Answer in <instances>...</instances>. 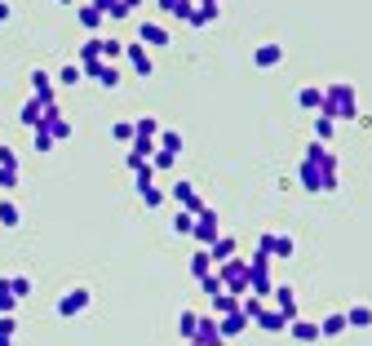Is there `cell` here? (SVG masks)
I'll use <instances>...</instances> for the list:
<instances>
[{"label": "cell", "instance_id": "cell-6", "mask_svg": "<svg viewBox=\"0 0 372 346\" xmlns=\"http://www.w3.org/2000/svg\"><path fill=\"white\" fill-rule=\"evenodd\" d=\"M164 196H169L177 209H191V213H204V209H209V205H204V200H200V191L191 187L186 178H177V182H173L169 191H164Z\"/></svg>", "mask_w": 372, "mask_h": 346}, {"label": "cell", "instance_id": "cell-22", "mask_svg": "<svg viewBox=\"0 0 372 346\" xmlns=\"http://www.w3.org/2000/svg\"><path fill=\"white\" fill-rule=\"evenodd\" d=\"M76 18H80V27H85L89 36H98L102 27H106V18L98 14V9H93V5H76Z\"/></svg>", "mask_w": 372, "mask_h": 346}, {"label": "cell", "instance_id": "cell-53", "mask_svg": "<svg viewBox=\"0 0 372 346\" xmlns=\"http://www.w3.org/2000/svg\"><path fill=\"white\" fill-rule=\"evenodd\" d=\"M0 346H14V338H5V333H0Z\"/></svg>", "mask_w": 372, "mask_h": 346}, {"label": "cell", "instance_id": "cell-32", "mask_svg": "<svg viewBox=\"0 0 372 346\" xmlns=\"http://www.w3.org/2000/svg\"><path fill=\"white\" fill-rule=\"evenodd\" d=\"M80 63H102V36H89L85 45H80Z\"/></svg>", "mask_w": 372, "mask_h": 346}, {"label": "cell", "instance_id": "cell-45", "mask_svg": "<svg viewBox=\"0 0 372 346\" xmlns=\"http://www.w3.org/2000/svg\"><path fill=\"white\" fill-rule=\"evenodd\" d=\"M0 169H18V151L9 142H0Z\"/></svg>", "mask_w": 372, "mask_h": 346}, {"label": "cell", "instance_id": "cell-5", "mask_svg": "<svg viewBox=\"0 0 372 346\" xmlns=\"http://www.w3.org/2000/svg\"><path fill=\"white\" fill-rule=\"evenodd\" d=\"M222 235V222H218V209H204L195 213V226H191V240H195L200 249H209L213 240Z\"/></svg>", "mask_w": 372, "mask_h": 346}, {"label": "cell", "instance_id": "cell-4", "mask_svg": "<svg viewBox=\"0 0 372 346\" xmlns=\"http://www.w3.org/2000/svg\"><path fill=\"white\" fill-rule=\"evenodd\" d=\"M253 249H261V253H266L270 262H288V258H293L297 253V244H293V235H280V231H266V235H257V244Z\"/></svg>", "mask_w": 372, "mask_h": 346}, {"label": "cell", "instance_id": "cell-34", "mask_svg": "<svg viewBox=\"0 0 372 346\" xmlns=\"http://www.w3.org/2000/svg\"><path fill=\"white\" fill-rule=\"evenodd\" d=\"M261 306H266V302H261V297H253V293H244V297H239V315H244L248 324H253V320L261 315Z\"/></svg>", "mask_w": 372, "mask_h": 346}, {"label": "cell", "instance_id": "cell-52", "mask_svg": "<svg viewBox=\"0 0 372 346\" xmlns=\"http://www.w3.org/2000/svg\"><path fill=\"white\" fill-rule=\"evenodd\" d=\"M155 5H160V14H169V18H173V9H177V0H155Z\"/></svg>", "mask_w": 372, "mask_h": 346}, {"label": "cell", "instance_id": "cell-13", "mask_svg": "<svg viewBox=\"0 0 372 346\" xmlns=\"http://www.w3.org/2000/svg\"><path fill=\"white\" fill-rule=\"evenodd\" d=\"M80 71L89 80H98L102 89H120V67H111V63H80Z\"/></svg>", "mask_w": 372, "mask_h": 346}, {"label": "cell", "instance_id": "cell-43", "mask_svg": "<svg viewBox=\"0 0 372 346\" xmlns=\"http://www.w3.org/2000/svg\"><path fill=\"white\" fill-rule=\"evenodd\" d=\"M134 182H138V191L155 182V169H151V160H147V164H138V169H134Z\"/></svg>", "mask_w": 372, "mask_h": 346}, {"label": "cell", "instance_id": "cell-31", "mask_svg": "<svg viewBox=\"0 0 372 346\" xmlns=\"http://www.w3.org/2000/svg\"><path fill=\"white\" fill-rule=\"evenodd\" d=\"M195 324H200V311H177V338L182 342L195 338Z\"/></svg>", "mask_w": 372, "mask_h": 346}, {"label": "cell", "instance_id": "cell-16", "mask_svg": "<svg viewBox=\"0 0 372 346\" xmlns=\"http://www.w3.org/2000/svg\"><path fill=\"white\" fill-rule=\"evenodd\" d=\"M209 258H213V267H222V262L239 258V240H235V235H218V240L209 244Z\"/></svg>", "mask_w": 372, "mask_h": 346}, {"label": "cell", "instance_id": "cell-10", "mask_svg": "<svg viewBox=\"0 0 372 346\" xmlns=\"http://www.w3.org/2000/svg\"><path fill=\"white\" fill-rule=\"evenodd\" d=\"M31 98L35 102H58V85L45 67H31Z\"/></svg>", "mask_w": 372, "mask_h": 346}, {"label": "cell", "instance_id": "cell-42", "mask_svg": "<svg viewBox=\"0 0 372 346\" xmlns=\"http://www.w3.org/2000/svg\"><path fill=\"white\" fill-rule=\"evenodd\" d=\"M111 138L120 142V147H129V142H134V125H129V120H115V125H111Z\"/></svg>", "mask_w": 372, "mask_h": 346}, {"label": "cell", "instance_id": "cell-15", "mask_svg": "<svg viewBox=\"0 0 372 346\" xmlns=\"http://www.w3.org/2000/svg\"><path fill=\"white\" fill-rule=\"evenodd\" d=\"M173 36H169V27H160V22H142L138 27V45H147V49H164Z\"/></svg>", "mask_w": 372, "mask_h": 346}, {"label": "cell", "instance_id": "cell-12", "mask_svg": "<svg viewBox=\"0 0 372 346\" xmlns=\"http://www.w3.org/2000/svg\"><path fill=\"white\" fill-rule=\"evenodd\" d=\"M280 63H284V45L280 40H266V45H257V49H253V67L257 71H275Z\"/></svg>", "mask_w": 372, "mask_h": 346}, {"label": "cell", "instance_id": "cell-7", "mask_svg": "<svg viewBox=\"0 0 372 346\" xmlns=\"http://www.w3.org/2000/svg\"><path fill=\"white\" fill-rule=\"evenodd\" d=\"M54 111H63V107H58V102H35V98H27V102H22V111H18V120L27 125V129H40Z\"/></svg>", "mask_w": 372, "mask_h": 346}, {"label": "cell", "instance_id": "cell-37", "mask_svg": "<svg viewBox=\"0 0 372 346\" xmlns=\"http://www.w3.org/2000/svg\"><path fill=\"white\" fill-rule=\"evenodd\" d=\"M80 80H85V71H80V63H67L63 71H58V80H54V85H80Z\"/></svg>", "mask_w": 372, "mask_h": 346}, {"label": "cell", "instance_id": "cell-26", "mask_svg": "<svg viewBox=\"0 0 372 346\" xmlns=\"http://www.w3.org/2000/svg\"><path fill=\"white\" fill-rule=\"evenodd\" d=\"M155 147H160V151H173V156H182L186 138L177 134V129H160V138H155Z\"/></svg>", "mask_w": 372, "mask_h": 346}, {"label": "cell", "instance_id": "cell-49", "mask_svg": "<svg viewBox=\"0 0 372 346\" xmlns=\"http://www.w3.org/2000/svg\"><path fill=\"white\" fill-rule=\"evenodd\" d=\"M0 333H5V338H14V333H18V320H14V315H0Z\"/></svg>", "mask_w": 372, "mask_h": 346}, {"label": "cell", "instance_id": "cell-25", "mask_svg": "<svg viewBox=\"0 0 372 346\" xmlns=\"http://www.w3.org/2000/svg\"><path fill=\"white\" fill-rule=\"evenodd\" d=\"M297 107H302V111H310V116H315L319 107H323V89H319V85H306L302 93H297Z\"/></svg>", "mask_w": 372, "mask_h": 346}, {"label": "cell", "instance_id": "cell-30", "mask_svg": "<svg viewBox=\"0 0 372 346\" xmlns=\"http://www.w3.org/2000/svg\"><path fill=\"white\" fill-rule=\"evenodd\" d=\"M231 311H239V297H235V293H226V289H222V293H213V311H209V315H231Z\"/></svg>", "mask_w": 372, "mask_h": 346}, {"label": "cell", "instance_id": "cell-17", "mask_svg": "<svg viewBox=\"0 0 372 346\" xmlns=\"http://www.w3.org/2000/svg\"><path fill=\"white\" fill-rule=\"evenodd\" d=\"M270 297H275V311H284L288 320H297V293H293V284H275Z\"/></svg>", "mask_w": 372, "mask_h": 346}, {"label": "cell", "instance_id": "cell-29", "mask_svg": "<svg viewBox=\"0 0 372 346\" xmlns=\"http://www.w3.org/2000/svg\"><path fill=\"white\" fill-rule=\"evenodd\" d=\"M93 9H98L102 18H111V22H124L129 14H124V5H120V0H89Z\"/></svg>", "mask_w": 372, "mask_h": 346}, {"label": "cell", "instance_id": "cell-38", "mask_svg": "<svg viewBox=\"0 0 372 346\" xmlns=\"http://www.w3.org/2000/svg\"><path fill=\"white\" fill-rule=\"evenodd\" d=\"M115 58H124V40H111V36H102V63H115Z\"/></svg>", "mask_w": 372, "mask_h": 346}, {"label": "cell", "instance_id": "cell-41", "mask_svg": "<svg viewBox=\"0 0 372 346\" xmlns=\"http://www.w3.org/2000/svg\"><path fill=\"white\" fill-rule=\"evenodd\" d=\"M332 129H337V125H332L323 111H315V142H328V138H332Z\"/></svg>", "mask_w": 372, "mask_h": 346}, {"label": "cell", "instance_id": "cell-8", "mask_svg": "<svg viewBox=\"0 0 372 346\" xmlns=\"http://www.w3.org/2000/svg\"><path fill=\"white\" fill-rule=\"evenodd\" d=\"M124 63L134 67V76H142V80H147L151 71H155V58H151V49H147V45H138V40H129V45H124Z\"/></svg>", "mask_w": 372, "mask_h": 346}, {"label": "cell", "instance_id": "cell-2", "mask_svg": "<svg viewBox=\"0 0 372 346\" xmlns=\"http://www.w3.org/2000/svg\"><path fill=\"white\" fill-rule=\"evenodd\" d=\"M302 160H310V164L319 169V178H323V196H332V191L341 187V164H337V156L328 151V142H315V138H310Z\"/></svg>", "mask_w": 372, "mask_h": 346}, {"label": "cell", "instance_id": "cell-46", "mask_svg": "<svg viewBox=\"0 0 372 346\" xmlns=\"http://www.w3.org/2000/svg\"><path fill=\"white\" fill-rule=\"evenodd\" d=\"M31 142H35V151H40V156H49V151H54V138L40 134V129H31Z\"/></svg>", "mask_w": 372, "mask_h": 346}, {"label": "cell", "instance_id": "cell-40", "mask_svg": "<svg viewBox=\"0 0 372 346\" xmlns=\"http://www.w3.org/2000/svg\"><path fill=\"white\" fill-rule=\"evenodd\" d=\"M5 280H9V293H14L18 302H22V297H31V280L27 276H5Z\"/></svg>", "mask_w": 372, "mask_h": 346}, {"label": "cell", "instance_id": "cell-44", "mask_svg": "<svg viewBox=\"0 0 372 346\" xmlns=\"http://www.w3.org/2000/svg\"><path fill=\"white\" fill-rule=\"evenodd\" d=\"M173 164H177V156H173V151H160V147H155V156H151V169H173Z\"/></svg>", "mask_w": 372, "mask_h": 346}, {"label": "cell", "instance_id": "cell-47", "mask_svg": "<svg viewBox=\"0 0 372 346\" xmlns=\"http://www.w3.org/2000/svg\"><path fill=\"white\" fill-rule=\"evenodd\" d=\"M18 182H22V173H18V169H0V191H14Z\"/></svg>", "mask_w": 372, "mask_h": 346}, {"label": "cell", "instance_id": "cell-36", "mask_svg": "<svg viewBox=\"0 0 372 346\" xmlns=\"http://www.w3.org/2000/svg\"><path fill=\"white\" fill-rule=\"evenodd\" d=\"M191 226H195V213H191V209H177V213H173V235H191Z\"/></svg>", "mask_w": 372, "mask_h": 346}, {"label": "cell", "instance_id": "cell-50", "mask_svg": "<svg viewBox=\"0 0 372 346\" xmlns=\"http://www.w3.org/2000/svg\"><path fill=\"white\" fill-rule=\"evenodd\" d=\"M14 18V5H9V0H0V22H9Z\"/></svg>", "mask_w": 372, "mask_h": 346}, {"label": "cell", "instance_id": "cell-11", "mask_svg": "<svg viewBox=\"0 0 372 346\" xmlns=\"http://www.w3.org/2000/svg\"><path fill=\"white\" fill-rule=\"evenodd\" d=\"M195 346H226V338L218 333V315H209L204 311L200 315V324H195V338H191Z\"/></svg>", "mask_w": 372, "mask_h": 346}, {"label": "cell", "instance_id": "cell-39", "mask_svg": "<svg viewBox=\"0 0 372 346\" xmlns=\"http://www.w3.org/2000/svg\"><path fill=\"white\" fill-rule=\"evenodd\" d=\"M14 306H18V297L9 293V280L0 276V315H14Z\"/></svg>", "mask_w": 372, "mask_h": 346}, {"label": "cell", "instance_id": "cell-24", "mask_svg": "<svg viewBox=\"0 0 372 346\" xmlns=\"http://www.w3.org/2000/svg\"><path fill=\"white\" fill-rule=\"evenodd\" d=\"M346 315V329H372V306L368 302H355L350 311H341Z\"/></svg>", "mask_w": 372, "mask_h": 346}, {"label": "cell", "instance_id": "cell-20", "mask_svg": "<svg viewBox=\"0 0 372 346\" xmlns=\"http://www.w3.org/2000/svg\"><path fill=\"white\" fill-rule=\"evenodd\" d=\"M218 333H222L226 342H231V338H239V333H248V320L239 315V311H231V315H218Z\"/></svg>", "mask_w": 372, "mask_h": 346}, {"label": "cell", "instance_id": "cell-1", "mask_svg": "<svg viewBox=\"0 0 372 346\" xmlns=\"http://www.w3.org/2000/svg\"><path fill=\"white\" fill-rule=\"evenodd\" d=\"M323 116H328L332 125H341V120H359V93L350 80H332V85H323V107H319Z\"/></svg>", "mask_w": 372, "mask_h": 346}, {"label": "cell", "instance_id": "cell-33", "mask_svg": "<svg viewBox=\"0 0 372 346\" xmlns=\"http://www.w3.org/2000/svg\"><path fill=\"white\" fill-rule=\"evenodd\" d=\"M134 138H160V120L155 116H142V120H134Z\"/></svg>", "mask_w": 372, "mask_h": 346}, {"label": "cell", "instance_id": "cell-3", "mask_svg": "<svg viewBox=\"0 0 372 346\" xmlns=\"http://www.w3.org/2000/svg\"><path fill=\"white\" fill-rule=\"evenodd\" d=\"M218 280H222L226 293L244 297V293H248V262H244V253L231 258V262H222V267H218Z\"/></svg>", "mask_w": 372, "mask_h": 346}, {"label": "cell", "instance_id": "cell-19", "mask_svg": "<svg viewBox=\"0 0 372 346\" xmlns=\"http://www.w3.org/2000/svg\"><path fill=\"white\" fill-rule=\"evenodd\" d=\"M253 324H257L261 333H284V329H288V315L275 311V306H261V315L253 320Z\"/></svg>", "mask_w": 372, "mask_h": 346}, {"label": "cell", "instance_id": "cell-27", "mask_svg": "<svg viewBox=\"0 0 372 346\" xmlns=\"http://www.w3.org/2000/svg\"><path fill=\"white\" fill-rule=\"evenodd\" d=\"M213 271H218V267H213L209 249H195V253H191V276H195V280H204V276H213Z\"/></svg>", "mask_w": 372, "mask_h": 346}, {"label": "cell", "instance_id": "cell-48", "mask_svg": "<svg viewBox=\"0 0 372 346\" xmlns=\"http://www.w3.org/2000/svg\"><path fill=\"white\" fill-rule=\"evenodd\" d=\"M200 289L209 293V297H213V293H222V280H218V271H213V276H204V280H200Z\"/></svg>", "mask_w": 372, "mask_h": 346}, {"label": "cell", "instance_id": "cell-55", "mask_svg": "<svg viewBox=\"0 0 372 346\" xmlns=\"http://www.w3.org/2000/svg\"><path fill=\"white\" fill-rule=\"evenodd\" d=\"M182 346H195V342H182Z\"/></svg>", "mask_w": 372, "mask_h": 346}, {"label": "cell", "instance_id": "cell-14", "mask_svg": "<svg viewBox=\"0 0 372 346\" xmlns=\"http://www.w3.org/2000/svg\"><path fill=\"white\" fill-rule=\"evenodd\" d=\"M288 338H293V342H302V346H315L319 342V324H315V320H302V315H297V320H288Z\"/></svg>", "mask_w": 372, "mask_h": 346}, {"label": "cell", "instance_id": "cell-18", "mask_svg": "<svg viewBox=\"0 0 372 346\" xmlns=\"http://www.w3.org/2000/svg\"><path fill=\"white\" fill-rule=\"evenodd\" d=\"M40 134H49V138H54V147H58V142H67V138H71V120H67L63 111H54L49 120L40 125Z\"/></svg>", "mask_w": 372, "mask_h": 346}, {"label": "cell", "instance_id": "cell-21", "mask_svg": "<svg viewBox=\"0 0 372 346\" xmlns=\"http://www.w3.org/2000/svg\"><path fill=\"white\" fill-rule=\"evenodd\" d=\"M341 333H346V315L341 311H332V315L319 320V342H332V338H341Z\"/></svg>", "mask_w": 372, "mask_h": 346}, {"label": "cell", "instance_id": "cell-54", "mask_svg": "<svg viewBox=\"0 0 372 346\" xmlns=\"http://www.w3.org/2000/svg\"><path fill=\"white\" fill-rule=\"evenodd\" d=\"M54 5H76V0H54Z\"/></svg>", "mask_w": 372, "mask_h": 346}, {"label": "cell", "instance_id": "cell-23", "mask_svg": "<svg viewBox=\"0 0 372 346\" xmlns=\"http://www.w3.org/2000/svg\"><path fill=\"white\" fill-rule=\"evenodd\" d=\"M297 182H302V191H310V196H319L323 191V178H319V169L310 160H302V169H297Z\"/></svg>", "mask_w": 372, "mask_h": 346}, {"label": "cell", "instance_id": "cell-35", "mask_svg": "<svg viewBox=\"0 0 372 346\" xmlns=\"http://www.w3.org/2000/svg\"><path fill=\"white\" fill-rule=\"evenodd\" d=\"M138 196H142V209H160V205H164V200H169V196H164V191H160V187H155V182H151V187H142V191H138Z\"/></svg>", "mask_w": 372, "mask_h": 346}, {"label": "cell", "instance_id": "cell-9", "mask_svg": "<svg viewBox=\"0 0 372 346\" xmlns=\"http://www.w3.org/2000/svg\"><path fill=\"white\" fill-rule=\"evenodd\" d=\"M89 302H93V293H89V289H71V293L58 297V315H63V320L85 315V311H89Z\"/></svg>", "mask_w": 372, "mask_h": 346}, {"label": "cell", "instance_id": "cell-28", "mask_svg": "<svg viewBox=\"0 0 372 346\" xmlns=\"http://www.w3.org/2000/svg\"><path fill=\"white\" fill-rule=\"evenodd\" d=\"M18 222H22V209H18L9 196H0V226H9V231H14Z\"/></svg>", "mask_w": 372, "mask_h": 346}, {"label": "cell", "instance_id": "cell-51", "mask_svg": "<svg viewBox=\"0 0 372 346\" xmlns=\"http://www.w3.org/2000/svg\"><path fill=\"white\" fill-rule=\"evenodd\" d=\"M120 5H124V14H129V18H134L138 9H142V0H120Z\"/></svg>", "mask_w": 372, "mask_h": 346}]
</instances>
